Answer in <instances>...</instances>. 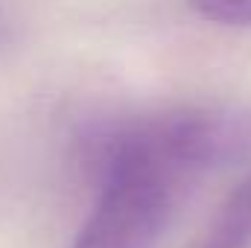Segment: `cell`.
<instances>
[{"mask_svg": "<svg viewBox=\"0 0 251 248\" xmlns=\"http://www.w3.org/2000/svg\"><path fill=\"white\" fill-rule=\"evenodd\" d=\"M199 248H251V175L231 193Z\"/></svg>", "mask_w": 251, "mask_h": 248, "instance_id": "2", "label": "cell"}, {"mask_svg": "<svg viewBox=\"0 0 251 248\" xmlns=\"http://www.w3.org/2000/svg\"><path fill=\"white\" fill-rule=\"evenodd\" d=\"M240 143L216 111L155 114L114 128L97 158V196L70 248H155L196 184Z\"/></svg>", "mask_w": 251, "mask_h": 248, "instance_id": "1", "label": "cell"}, {"mask_svg": "<svg viewBox=\"0 0 251 248\" xmlns=\"http://www.w3.org/2000/svg\"><path fill=\"white\" fill-rule=\"evenodd\" d=\"M190 9L216 26H251V0H187Z\"/></svg>", "mask_w": 251, "mask_h": 248, "instance_id": "3", "label": "cell"}]
</instances>
